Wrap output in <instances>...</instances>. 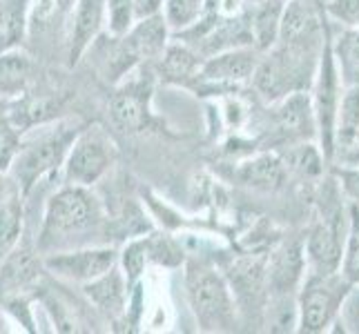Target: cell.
I'll use <instances>...</instances> for the list:
<instances>
[{"label":"cell","mask_w":359,"mask_h":334,"mask_svg":"<svg viewBox=\"0 0 359 334\" xmlns=\"http://www.w3.org/2000/svg\"><path fill=\"white\" fill-rule=\"evenodd\" d=\"M109 234V218L101 199L83 185H65L47 201L43 228L39 234V252H60L65 247L88 245L85 237Z\"/></svg>","instance_id":"1"},{"label":"cell","mask_w":359,"mask_h":334,"mask_svg":"<svg viewBox=\"0 0 359 334\" xmlns=\"http://www.w3.org/2000/svg\"><path fill=\"white\" fill-rule=\"evenodd\" d=\"M324 45L326 41L321 43L277 41L270 49H266L264 58H259V65L252 76L255 90L262 96H266L270 103H277L283 96L294 92H311Z\"/></svg>","instance_id":"2"},{"label":"cell","mask_w":359,"mask_h":334,"mask_svg":"<svg viewBox=\"0 0 359 334\" xmlns=\"http://www.w3.org/2000/svg\"><path fill=\"white\" fill-rule=\"evenodd\" d=\"M185 296L201 332H234L239 326V305L228 279L205 261L190 258L183 274Z\"/></svg>","instance_id":"3"},{"label":"cell","mask_w":359,"mask_h":334,"mask_svg":"<svg viewBox=\"0 0 359 334\" xmlns=\"http://www.w3.org/2000/svg\"><path fill=\"white\" fill-rule=\"evenodd\" d=\"M83 127L85 125H81L79 120H58L52 130L39 132L36 139L18 147V154L11 163V174L25 199L41 179L65 165L72 145Z\"/></svg>","instance_id":"4"},{"label":"cell","mask_w":359,"mask_h":334,"mask_svg":"<svg viewBox=\"0 0 359 334\" xmlns=\"http://www.w3.org/2000/svg\"><path fill=\"white\" fill-rule=\"evenodd\" d=\"M353 288L355 286L344 277V272H332V274L306 272L302 288L297 292V312H299L297 330L306 334L326 332L341 314Z\"/></svg>","instance_id":"5"},{"label":"cell","mask_w":359,"mask_h":334,"mask_svg":"<svg viewBox=\"0 0 359 334\" xmlns=\"http://www.w3.org/2000/svg\"><path fill=\"white\" fill-rule=\"evenodd\" d=\"M313 109L317 120V141L321 152L328 160L335 158V143H337V111L339 101L344 94V81L337 67L335 49H332V34L328 32V39L324 45V52L319 58V67L315 74L313 88Z\"/></svg>","instance_id":"6"},{"label":"cell","mask_w":359,"mask_h":334,"mask_svg":"<svg viewBox=\"0 0 359 334\" xmlns=\"http://www.w3.org/2000/svg\"><path fill=\"white\" fill-rule=\"evenodd\" d=\"M116 163V145L101 125H85L65 160V181L92 188Z\"/></svg>","instance_id":"7"},{"label":"cell","mask_w":359,"mask_h":334,"mask_svg":"<svg viewBox=\"0 0 359 334\" xmlns=\"http://www.w3.org/2000/svg\"><path fill=\"white\" fill-rule=\"evenodd\" d=\"M152 74L141 71L139 76H128L116 85L109 96V118L123 134H143L156 125L152 114Z\"/></svg>","instance_id":"8"},{"label":"cell","mask_w":359,"mask_h":334,"mask_svg":"<svg viewBox=\"0 0 359 334\" xmlns=\"http://www.w3.org/2000/svg\"><path fill=\"white\" fill-rule=\"evenodd\" d=\"M317 139V120L313 98L308 92H294L283 96L270 111V143L290 147L299 143H313Z\"/></svg>","instance_id":"9"},{"label":"cell","mask_w":359,"mask_h":334,"mask_svg":"<svg viewBox=\"0 0 359 334\" xmlns=\"http://www.w3.org/2000/svg\"><path fill=\"white\" fill-rule=\"evenodd\" d=\"M118 263V252L112 245H83L72 250L49 252L43 258V267L52 272L56 279L69 283H90L103 277Z\"/></svg>","instance_id":"10"},{"label":"cell","mask_w":359,"mask_h":334,"mask_svg":"<svg viewBox=\"0 0 359 334\" xmlns=\"http://www.w3.org/2000/svg\"><path fill=\"white\" fill-rule=\"evenodd\" d=\"M259 65V49L257 47H234L228 52L215 54L203 60L199 74V88L203 90H230L234 85L252 81L255 69Z\"/></svg>","instance_id":"11"},{"label":"cell","mask_w":359,"mask_h":334,"mask_svg":"<svg viewBox=\"0 0 359 334\" xmlns=\"http://www.w3.org/2000/svg\"><path fill=\"white\" fill-rule=\"evenodd\" d=\"M306 250L304 239H283L279 245L272 247L266 263L268 279V299L290 296L299 292L306 277Z\"/></svg>","instance_id":"12"},{"label":"cell","mask_w":359,"mask_h":334,"mask_svg":"<svg viewBox=\"0 0 359 334\" xmlns=\"http://www.w3.org/2000/svg\"><path fill=\"white\" fill-rule=\"evenodd\" d=\"M266 263L268 256H239L234 258L228 267V283L234 292V299L241 310L259 307L264 310L262 299L268 296V279H266Z\"/></svg>","instance_id":"13"},{"label":"cell","mask_w":359,"mask_h":334,"mask_svg":"<svg viewBox=\"0 0 359 334\" xmlns=\"http://www.w3.org/2000/svg\"><path fill=\"white\" fill-rule=\"evenodd\" d=\"M85 296L101 310L103 314H107V319H112L114 323L123 316H128V303H130V283L123 267H118V263L105 272L103 277H98L90 283L83 286Z\"/></svg>","instance_id":"14"},{"label":"cell","mask_w":359,"mask_h":334,"mask_svg":"<svg viewBox=\"0 0 359 334\" xmlns=\"http://www.w3.org/2000/svg\"><path fill=\"white\" fill-rule=\"evenodd\" d=\"M107 18V0H76L69 29V65H76L101 34Z\"/></svg>","instance_id":"15"},{"label":"cell","mask_w":359,"mask_h":334,"mask_svg":"<svg viewBox=\"0 0 359 334\" xmlns=\"http://www.w3.org/2000/svg\"><path fill=\"white\" fill-rule=\"evenodd\" d=\"M203 60L199 54L194 52L190 45L185 43H175L168 45L163 56L158 58L156 76L163 81L165 85H183V88H196L199 74L203 67Z\"/></svg>","instance_id":"16"},{"label":"cell","mask_w":359,"mask_h":334,"mask_svg":"<svg viewBox=\"0 0 359 334\" xmlns=\"http://www.w3.org/2000/svg\"><path fill=\"white\" fill-rule=\"evenodd\" d=\"M29 245H16L3 263H0V299L16 296L20 290H27L32 283L39 279V267L43 265V258L36 256Z\"/></svg>","instance_id":"17"},{"label":"cell","mask_w":359,"mask_h":334,"mask_svg":"<svg viewBox=\"0 0 359 334\" xmlns=\"http://www.w3.org/2000/svg\"><path fill=\"white\" fill-rule=\"evenodd\" d=\"M234 176L248 188L255 190H279L283 179H286V163L279 154L262 152L252 158H245L234 169Z\"/></svg>","instance_id":"18"},{"label":"cell","mask_w":359,"mask_h":334,"mask_svg":"<svg viewBox=\"0 0 359 334\" xmlns=\"http://www.w3.org/2000/svg\"><path fill=\"white\" fill-rule=\"evenodd\" d=\"M32 74L34 63L25 52H0V96H22L32 83Z\"/></svg>","instance_id":"19"},{"label":"cell","mask_w":359,"mask_h":334,"mask_svg":"<svg viewBox=\"0 0 359 334\" xmlns=\"http://www.w3.org/2000/svg\"><path fill=\"white\" fill-rule=\"evenodd\" d=\"M60 107L58 98H20L18 103L11 105L9 111V125L11 130H16L18 134L27 132L36 125H43L49 118L56 114V109Z\"/></svg>","instance_id":"20"},{"label":"cell","mask_w":359,"mask_h":334,"mask_svg":"<svg viewBox=\"0 0 359 334\" xmlns=\"http://www.w3.org/2000/svg\"><path fill=\"white\" fill-rule=\"evenodd\" d=\"M22 199L16 192L5 203H0V263L16 250L22 237Z\"/></svg>","instance_id":"21"},{"label":"cell","mask_w":359,"mask_h":334,"mask_svg":"<svg viewBox=\"0 0 359 334\" xmlns=\"http://www.w3.org/2000/svg\"><path fill=\"white\" fill-rule=\"evenodd\" d=\"M359 136V83L346 85L341 101H339V111H337V143L335 152L339 147L351 145Z\"/></svg>","instance_id":"22"},{"label":"cell","mask_w":359,"mask_h":334,"mask_svg":"<svg viewBox=\"0 0 359 334\" xmlns=\"http://www.w3.org/2000/svg\"><path fill=\"white\" fill-rule=\"evenodd\" d=\"M332 49H335L344 88L359 83V27H344L337 41H332Z\"/></svg>","instance_id":"23"},{"label":"cell","mask_w":359,"mask_h":334,"mask_svg":"<svg viewBox=\"0 0 359 334\" xmlns=\"http://www.w3.org/2000/svg\"><path fill=\"white\" fill-rule=\"evenodd\" d=\"M210 0H165L163 3V16L172 32H183L192 27L208 11Z\"/></svg>","instance_id":"24"},{"label":"cell","mask_w":359,"mask_h":334,"mask_svg":"<svg viewBox=\"0 0 359 334\" xmlns=\"http://www.w3.org/2000/svg\"><path fill=\"white\" fill-rule=\"evenodd\" d=\"M145 247L150 263H158L163 267H179L185 261L181 245L172 237H168V234H150V237H145Z\"/></svg>","instance_id":"25"},{"label":"cell","mask_w":359,"mask_h":334,"mask_svg":"<svg viewBox=\"0 0 359 334\" xmlns=\"http://www.w3.org/2000/svg\"><path fill=\"white\" fill-rule=\"evenodd\" d=\"M351 223H348V239H346L341 272L353 286H359V203H351Z\"/></svg>","instance_id":"26"},{"label":"cell","mask_w":359,"mask_h":334,"mask_svg":"<svg viewBox=\"0 0 359 334\" xmlns=\"http://www.w3.org/2000/svg\"><path fill=\"white\" fill-rule=\"evenodd\" d=\"M118 261H121V267L128 277L130 288H134L136 283L141 281L145 265L150 263V258H147V247H145V237L132 239L126 247H123V252L118 254Z\"/></svg>","instance_id":"27"},{"label":"cell","mask_w":359,"mask_h":334,"mask_svg":"<svg viewBox=\"0 0 359 334\" xmlns=\"http://www.w3.org/2000/svg\"><path fill=\"white\" fill-rule=\"evenodd\" d=\"M136 22L134 0H107V27L109 36H123Z\"/></svg>","instance_id":"28"},{"label":"cell","mask_w":359,"mask_h":334,"mask_svg":"<svg viewBox=\"0 0 359 334\" xmlns=\"http://www.w3.org/2000/svg\"><path fill=\"white\" fill-rule=\"evenodd\" d=\"M326 16L341 27H359V0H326Z\"/></svg>","instance_id":"29"},{"label":"cell","mask_w":359,"mask_h":334,"mask_svg":"<svg viewBox=\"0 0 359 334\" xmlns=\"http://www.w3.org/2000/svg\"><path fill=\"white\" fill-rule=\"evenodd\" d=\"M63 7H65V0H34V7H32V25H39V27H47V25L54 22V18L60 16Z\"/></svg>","instance_id":"30"},{"label":"cell","mask_w":359,"mask_h":334,"mask_svg":"<svg viewBox=\"0 0 359 334\" xmlns=\"http://www.w3.org/2000/svg\"><path fill=\"white\" fill-rule=\"evenodd\" d=\"M332 174L337 176L344 196H348L351 201L359 203V167H341L335 165L332 167Z\"/></svg>","instance_id":"31"},{"label":"cell","mask_w":359,"mask_h":334,"mask_svg":"<svg viewBox=\"0 0 359 334\" xmlns=\"http://www.w3.org/2000/svg\"><path fill=\"white\" fill-rule=\"evenodd\" d=\"M332 160H335V163L341 165V167H359V139L353 141L351 145L339 147Z\"/></svg>","instance_id":"32"},{"label":"cell","mask_w":359,"mask_h":334,"mask_svg":"<svg viewBox=\"0 0 359 334\" xmlns=\"http://www.w3.org/2000/svg\"><path fill=\"white\" fill-rule=\"evenodd\" d=\"M163 3H165V0H134L136 20L161 14V11H163Z\"/></svg>","instance_id":"33"},{"label":"cell","mask_w":359,"mask_h":334,"mask_svg":"<svg viewBox=\"0 0 359 334\" xmlns=\"http://www.w3.org/2000/svg\"><path fill=\"white\" fill-rule=\"evenodd\" d=\"M264 3H275V0H245V7H250V5H264ZM283 3H288V0H283Z\"/></svg>","instance_id":"34"},{"label":"cell","mask_w":359,"mask_h":334,"mask_svg":"<svg viewBox=\"0 0 359 334\" xmlns=\"http://www.w3.org/2000/svg\"><path fill=\"white\" fill-rule=\"evenodd\" d=\"M357 139H359V136H357ZM357 139H355V141H357Z\"/></svg>","instance_id":"35"}]
</instances>
